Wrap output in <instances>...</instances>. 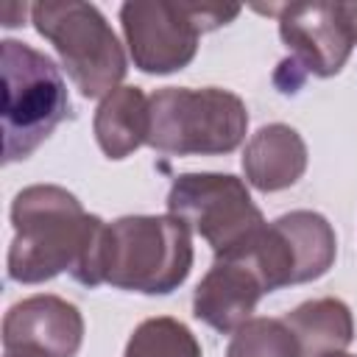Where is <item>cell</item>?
I'll return each instance as SVG.
<instances>
[{"instance_id": "2e32d148", "label": "cell", "mask_w": 357, "mask_h": 357, "mask_svg": "<svg viewBox=\"0 0 357 357\" xmlns=\"http://www.w3.org/2000/svg\"><path fill=\"white\" fill-rule=\"evenodd\" d=\"M226 357H301V349L282 318H248L226 346Z\"/></svg>"}, {"instance_id": "8fae6325", "label": "cell", "mask_w": 357, "mask_h": 357, "mask_svg": "<svg viewBox=\"0 0 357 357\" xmlns=\"http://www.w3.org/2000/svg\"><path fill=\"white\" fill-rule=\"evenodd\" d=\"M307 170V145L301 134L284 123L262 126L243 148V173L259 192L293 187Z\"/></svg>"}, {"instance_id": "ba28073f", "label": "cell", "mask_w": 357, "mask_h": 357, "mask_svg": "<svg viewBox=\"0 0 357 357\" xmlns=\"http://www.w3.org/2000/svg\"><path fill=\"white\" fill-rule=\"evenodd\" d=\"M259 11L276 14L279 36L290 50V61L284 64H293L304 75H337L357 45L346 3H284Z\"/></svg>"}, {"instance_id": "d6986e66", "label": "cell", "mask_w": 357, "mask_h": 357, "mask_svg": "<svg viewBox=\"0 0 357 357\" xmlns=\"http://www.w3.org/2000/svg\"><path fill=\"white\" fill-rule=\"evenodd\" d=\"M6 357H8V354H6Z\"/></svg>"}, {"instance_id": "6da1fadb", "label": "cell", "mask_w": 357, "mask_h": 357, "mask_svg": "<svg viewBox=\"0 0 357 357\" xmlns=\"http://www.w3.org/2000/svg\"><path fill=\"white\" fill-rule=\"evenodd\" d=\"M11 223L8 279L39 284L67 271L78 284L98 287V254L106 223L84 212L70 190L59 184H31L20 190L11 204Z\"/></svg>"}, {"instance_id": "9a60e30c", "label": "cell", "mask_w": 357, "mask_h": 357, "mask_svg": "<svg viewBox=\"0 0 357 357\" xmlns=\"http://www.w3.org/2000/svg\"><path fill=\"white\" fill-rule=\"evenodd\" d=\"M123 357H201V343L178 318L156 315L131 332Z\"/></svg>"}, {"instance_id": "5bb4252c", "label": "cell", "mask_w": 357, "mask_h": 357, "mask_svg": "<svg viewBox=\"0 0 357 357\" xmlns=\"http://www.w3.org/2000/svg\"><path fill=\"white\" fill-rule=\"evenodd\" d=\"M273 223L290 248V257L296 265V284L315 282L332 268L337 254V237L332 223L324 215L312 209H296V212L279 215Z\"/></svg>"}, {"instance_id": "8992f818", "label": "cell", "mask_w": 357, "mask_h": 357, "mask_svg": "<svg viewBox=\"0 0 357 357\" xmlns=\"http://www.w3.org/2000/svg\"><path fill=\"white\" fill-rule=\"evenodd\" d=\"M237 14L240 6L131 0L120 6V25L134 67L151 75H167L195 59L204 31L231 22Z\"/></svg>"}, {"instance_id": "7a4b0ae2", "label": "cell", "mask_w": 357, "mask_h": 357, "mask_svg": "<svg viewBox=\"0 0 357 357\" xmlns=\"http://www.w3.org/2000/svg\"><path fill=\"white\" fill-rule=\"evenodd\" d=\"M192 231L173 215H126L106 223L98 284L165 296L192 271Z\"/></svg>"}, {"instance_id": "3957f363", "label": "cell", "mask_w": 357, "mask_h": 357, "mask_svg": "<svg viewBox=\"0 0 357 357\" xmlns=\"http://www.w3.org/2000/svg\"><path fill=\"white\" fill-rule=\"evenodd\" d=\"M3 162L28 159L70 114V95L56 61L36 47L3 39Z\"/></svg>"}, {"instance_id": "4fadbf2b", "label": "cell", "mask_w": 357, "mask_h": 357, "mask_svg": "<svg viewBox=\"0 0 357 357\" xmlns=\"http://www.w3.org/2000/svg\"><path fill=\"white\" fill-rule=\"evenodd\" d=\"M293 332L301 357H324L332 351H343L354 340V318L346 301L340 298H312L290 310L284 318Z\"/></svg>"}, {"instance_id": "9c48e42d", "label": "cell", "mask_w": 357, "mask_h": 357, "mask_svg": "<svg viewBox=\"0 0 357 357\" xmlns=\"http://www.w3.org/2000/svg\"><path fill=\"white\" fill-rule=\"evenodd\" d=\"M81 340V310L61 296H28L3 318V349L8 357H75Z\"/></svg>"}, {"instance_id": "e0dca14e", "label": "cell", "mask_w": 357, "mask_h": 357, "mask_svg": "<svg viewBox=\"0 0 357 357\" xmlns=\"http://www.w3.org/2000/svg\"><path fill=\"white\" fill-rule=\"evenodd\" d=\"M349 6V14H351V22H354V31H357V3H346Z\"/></svg>"}, {"instance_id": "5b68a950", "label": "cell", "mask_w": 357, "mask_h": 357, "mask_svg": "<svg viewBox=\"0 0 357 357\" xmlns=\"http://www.w3.org/2000/svg\"><path fill=\"white\" fill-rule=\"evenodd\" d=\"M31 22L45 36L70 81L84 98H106L126 78L123 45L98 6L81 0H45L31 6Z\"/></svg>"}, {"instance_id": "30bf717a", "label": "cell", "mask_w": 357, "mask_h": 357, "mask_svg": "<svg viewBox=\"0 0 357 357\" xmlns=\"http://www.w3.org/2000/svg\"><path fill=\"white\" fill-rule=\"evenodd\" d=\"M265 293L262 276L245 257H215L192 293V315L215 332L231 335L254 318L251 312Z\"/></svg>"}, {"instance_id": "7c38bea8", "label": "cell", "mask_w": 357, "mask_h": 357, "mask_svg": "<svg viewBox=\"0 0 357 357\" xmlns=\"http://www.w3.org/2000/svg\"><path fill=\"white\" fill-rule=\"evenodd\" d=\"M148 98L139 86H117L95 112L92 131L109 159H126L139 145H148Z\"/></svg>"}, {"instance_id": "277c9868", "label": "cell", "mask_w": 357, "mask_h": 357, "mask_svg": "<svg viewBox=\"0 0 357 357\" xmlns=\"http://www.w3.org/2000/svg\"><path fill=\"white\" fill-rule=\"evenodd\" d=\"M148 145L170 156L231 153L248 131L245 103L218 86H165L148 98Z\"/></svg>"}, {"instance_id": "52a82bcc", "label": "cell", "mask_w": 357, "mask_h": 357, "mask_svg": "<svg viewBox=\"0 0 357 357\" xmlns=\"http://www.w3.org/2000/svg\"><path fill=\"white\" fill-rule=\"evenodd\" d=\"M167 215L206 240L215 257L243 254L265 229L243 178L231 173H181L167 192Z\"/></svg>"}, {"instance_id": "ac0fdd59", "label": "cell", "mask_w": 357, "mask_h": 357, "mask_svg": "<svg viewBox=\"0 0 357 357\" xmlns=\"http://www.w3.org/2000/svg\"><path fill=\"white\" fill-rule=\"evenodd\" d=\"M324 357H354V354H346V351H332V354H324Z\"/></svg>"}]
</instances>
